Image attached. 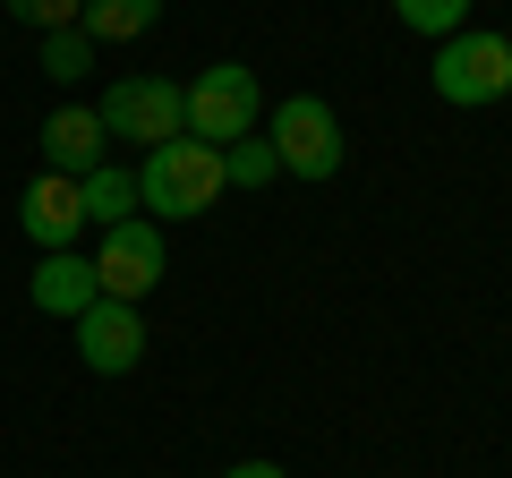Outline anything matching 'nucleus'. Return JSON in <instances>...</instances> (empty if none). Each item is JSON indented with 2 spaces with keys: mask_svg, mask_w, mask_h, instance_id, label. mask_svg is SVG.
<instances>
[{
  "mask_svg": "<svg viewBox=\"0 0 512 478\" xmlns=\"http://www.w3.org/2000/svg\"><path fill=\"white\" fill-rule=\"evenodd\" d=\"M222 205V146L205 137H163L137 163V214L146 222H197Z\"/></svg>",
  "mask_w": 512,
  "mask_h": 478,
  "instance_id": "nucleus-1",
  "label": "nucleus"
},
{
  "mask_svg": "<svg viewBox=\"0 0 512 478\" xmlns=\"http://www.w3.org/2000/svg\"><path fill=\"white\" fill-rule=\"evenodd\" d=\"M103 137H128V146H163V137H188V94L171 77H111L103 103H94Z\"/></svg>",
  "mask_w": 512,
  "mask_h": 478,
  "instance_id": "nucleus-4",
  "label": "nucleus"
},
{
  "mask_svg": "<svg viewBox=\"0 0 512 478\" xmlns=\"http://www.w3.org/2000/svg\"><path fill=\"white\" fill-rule=\"evenodd\" d=\"M77 197H86V222H94V231H111V222H137V171L103 163V171H86V180H77Z\"/></svg>",
  "mask_w": 512,
  "mask_h": 478,
  "instance_id": "nucleus-11",
  "label": "nucleus"
},
{
  "mask_svg": "<svg viewBox=\"0 0 512 478\" xmlns=\"http://www.w3.org/2000/svg\"><path fill=\"white\" fill-rule=\"evenodd\" d=\"M26 299H35L43 316H69V325H77V316L103 299V291H94V257H77V248H52V257L26 274Z\"/></svg>",
  "mask_w": 512,
  "mask_h": 478,
  "instance_id": "nucleus-10",
  "label": "nucleus"
},
{
  "mask_svg": "<svg viewBox=\"0 0 512 478\" xmlns=\"http://www.w3.org/2000/svg\"><path fill=\"white\" fill-rule=\"evenodd\" d=\"M18 231L35 239L43 257H52V248H77V239H86V197H77V180L35 171V180H26V197H18Z\"/></svg>",
  "mask_w": 512,
  "mask_h": 478,
  "instance_id": "nucleus-8",
  "label": "nucleus"
},
{
  "mask_svg": "<svg viewBox=\"0 0 512 478\" xmlns=\"http://www.w3.org/2000/svg\"><path fill=\"white\" fill-rule=\"evenodd\" d=\"M188 94V137H205V146H231V137H256V120H265V86H256V69H239V60H214V69L197 77Z\"/></svg>",
  "mask_w": 512,
  "mask_h": 478,
  "instance_id": "nucleus-5",
  "label": "nucleus"
},
{
  "mask_svg": "<svg viewBox=\"0 0 512 478\" xmlns=\"http://www.w3.org/2000/svg\"><path fill=\"white\" fill-rule=\"evenodd\" d=\"M222 478H291V470H282V461H231Z\"/></svg>",
  "mask_w": 512,
  "mask_h": 478,
  "instance_id": "nucleus-17",
  "label": "nucleus"
},
{
  "mask_svg": "<svg viewBox=\"0 0 512 478\" xmlns=\"http://www.w3.org/2000/svg\"><path fill=\"white\" fill-rule=\"evenodd\" d=\"M393 18L410 26V35H461V26H470V0H393Z\"/></svg>",
  "mask_w": 512,
  "mask_h": 478,
  "instance_id": "nucleus-15",
  "label": "nucleus"
},
{
  "mask_svg": "<svg viewBox=\"0 0 512 478\" xmlns=\"http://www.w3.org/2000/svg\"><path fill=\"white\" fill-rule=\"evenodd\" d=\"M77 359H86V376H128L137 359H146V316L128 308V299H94L86 316H77Z\"/></svg>",
  "mask_w": 512,
  "mask_h": 478,
  "instance_id": "nucleus-7",
  "label": "nucleus"
},
{
  "mask_svg": "<svg viewBox=\"0 0 512 478\" xmlns=\"http://www.w3.org/2000/svg\"><path fill=\"white\" fill-rule=\"evenodd\" d=\"M163 274H171L163 222L137 214V222H111V231H103V248H94V291H103V299H128V308H137Z\"/></svg>",
  "mask_w": 512,
  "mask_h": 478,
  "instance_id": "nucleus-6",
  "label": "nucleus"
},
{
  "mask_svg": "<svg viewBox=\"0 0 512 478\" xmlns=\"http://www.w3.org/2000/svg\"><path fill=\"white\" fill-rule=\"evenodd\" d=\"M274 180H282V163L265 137H231L222 146V188H274Z\"/></svg>",
  "mask_w": 512,
  "mask_h": 478,
  "instance_id": "nucleus-14",
  "label": "nucleus"
},
{
  "mask_svg": "<svg viewBox=\"0 0 512 478\" xmlns=\"http://www.w3.org/2000/svg\"><path fill=\"white\" fill-rule=\"evenodd\" d=\"M103 120H94V103H60L52 120H43V171H60V180H86V171H103Z\"/></svg>",
  "mask_w": 512,
  "mask_h": 478,
  "instance_id": "nucleus-9",
  "label": "nucleus"
},
{
  "mask_svg": "<svg viewBox=\"0 0 512 478\" xmlns=\"http://www.w3.org/2000/svg\"><path fill=\"white\" fill-rule=\"evenodd\" d=\"M0 9H9V26H35V35H60L86 18V0H0Z\"/></svg>",
  "mask_w": 512,
  "mask_h": 478,
  "instance_id": "nucleus-16",
  "label": "nucleus"
},
{
  "mask_svg": "<svg viewBox=\"0 0 512 478\" xmlns=\"http://www.w3.org/2000/svg\"><path fill=\"white\" fill-rule=\"evenodd\" d=\"M35 69L52 77V86H77V77L94 69V35H86V26H60V35H35Z\"/></svg>",
  "mask_w": 512,
  "mask_h": 478,
  "instance_id": "nucleus-13",
  "label": "nucleus"
},
{
  "mask_svg": "<svg viewBox=\"0 0 512 478\" xmlns=\"http://www.w3.org/2000/svg\"><path fill=\"white\" fill-rule=\"evenodd\" d=\"M265 146H274V163L291 180H333L342 171V120H333L325 94H282L265 111Z\"/></svg>",
  "mask_w": 512,
  "mask_h": 478,
  "instance_id": "nucleus-3",
  "label": "nucleus"
},
{
  "mask_svg": "<svg viewBox=\"0 0 512 478\" xmlns=\"http://www.w3.org/2000/svg\"><path fill=\"white\" fill-rule=\"evenodd\" d=\"M427 86H436L453 111L504 103V94H512V35H495V26H461V35H444L436 60H427Z\"/></svg>",
  "mask_w": 512,
  "mask_h": 478,
  "instance_id": "nucleus-2",
  "label": "nucleus"
},
{
  "mask_svg": "<svg viewBox=\"0 0 512 478\" xmlns=\"http://www.w3.org/2000/svg\"><path fill=\"white\" fill-rule=\"evenodd\" d=\"M154 18H163V0H86V35L94 43H137V35H154Z\"/></svg>",
  "mask_w": 512,
  "mask_h": 478,
  "instance_id": "nucleus-12",
  "label": "nucleus"
}]
</instances>
